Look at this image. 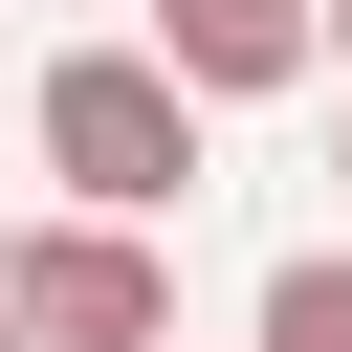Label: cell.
Returning a JSON list of instances; mask_svg holds the SVG:
<instances>
[{
  "label": "cell",
  "mask_w": 352,
  "mask_h": 352,
  "mask_svg": "<svg viewBox=\"0 0 352 352\" xmlns=\"http://www.w3.org/2000/svg\"><path fill=\"white\" fill-rule=\"evenodd\" d=\"M176 330V264H154V220H22L0 242V352H154Z\"/></svg>",
  "instance_id": "cell-2"
},
{
  "label": "cell",
  "mask_w": 352,
  "mask_h": 352,
  "mask_svg": "<svg viewBox=\"0 0 352 352\" xmlns=\"http://www.w3.org/2000/svg\"><path fill=\"white\" fill-rule=\"evenodd\" d=\"M308 66H352V0H308Z\"/></svg>",
  "instance_id": "cell-5"
},
{
  "label": "cell",
  "mask_w": 352,
  "mask_h": 352,
  "mask_svg": "<svg viewBox=\"0 0 352 352\" xmlns=\"http://www.w3.org/2000/svg\"><path fill=\"white\" fill-rule=\"evenodd\" d=\"M44 176H66L88 220H176V198H198V88H176L154 44H66V66H44Z\"/></svg>",
  "instance_id": "cell-1"
},
{
  "label": "cell",
  "mask_w": 352,
  "mask_h": 352,
  "mask_svg": "<svg viewBox=\"0 0 352 352\" xmlns=\"http://www.w3.org/2000/svg\"><path fill=\"white\" fill-rule=\"evenodd\" d=\"M264 352H352V242H308V264H264Z\"/></svg>",
  "instance_id": "cell-4"
},
{
  "label": "cell",
  "mask_w": 352,
  "mask_h": 352,
  "mask_svg": "<svg viewBox=\"0 0 352 352\" xmlns=\"http://www.w3.org/2000/svg\"><path fill=\"white\" fill-rule=\"evenodd\" d=\"M154 352H176V330H154Z\"/></svg>",
  "instance_id": "cell-6"
},
{
  "label": "cell",
  "mask_w": 352,
  "mask_h": 352,
  "mask_svg": "<svg viewBox=\"0 0 352 352\" xmlns=\"http://www.w3.org/2000/svg\"><path fill=\"white\" fill-rule=\"evenodd\" d=\"M154 66H176L198 110H242V88H308V0H154Z\"/></svg>",
  "instance_id": "cell-3"
}]
</instances>
